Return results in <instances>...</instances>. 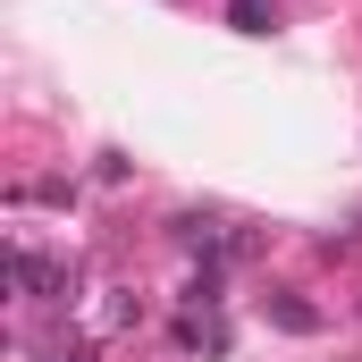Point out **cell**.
<instances>
[{
	"label": "cell",
	"instance_id": "6da1fadb",
	"mask_svg": "<svg viewBox=\"0 0 362 362\" xmlns=\"http://www.w3.org/2000/svg\"><path fill=\"white\" fill-rule=\"evenodd\" d=\"M228 25H236V34H270L278 8H270V0H228Z\"/></svg>",
	"mask_w": 362,
	"mask_h": 362
},
{
	"label": "cell",
	"instance_id": "7a4b0ae2",
	"mask_svg": "<svg viewBox=\"0 0 362 362\" xmlns=\"http://www.w3.org/2000/svg\"><path fill=\"white\" fill-rule=\"evenodd\" d=\"M270 320H278V329H295V337H303V329H320V312H312V303H295V295H278Z\"/></svg>",
	"mask_w": 362,
	"mask_h": 362
}]
</instances>
